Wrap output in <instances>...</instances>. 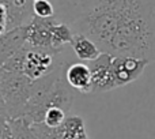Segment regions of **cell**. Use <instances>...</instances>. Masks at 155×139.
Returning a JSON list of instances; mask_svg holds the SVG:
<instances>
[{
    "label": "cell",
    "mask_w": 155,
    "mask_h": 139,
    "mask_svg": "<svg viewBox=\"0 0 155 139\" xmlns=\"http://www.w3.org/2000/svg\"><path fill=\"white\" fill-rule=\"evenodd\" d=\"M70 25L102 52L155 62V0H99Z\"/></svg>",
    "instance_id": "cell-1"
},
{
    "label": "cell",
    "mask_w": 155,
    "mask_h": 139,
    "mask_svg": "<svg viewBox=\"0 0 155 139\" xmlns=\"http://www.w3.org/2000/svg\"><path fill=\"white\" fill-rule=\"evenodd\" d=\"M61 67L42 79L34 80V87L30 100L23 110V116L30 124L42 123L44 116L51 108L59 107L68 113L74 104V94L65 78L60 76Z\"/></svg>",
    "instance_id": "cell-2"
},
{
    "label": "cell",
    "mask_w": 155,
    "mask_h": 139,
    "mask_svg": "<svg viewBox=\"0 0 155 139\" xmlns=\"http://www.w3.org/2000/svg\"><path fill=\"white\" fill-rule=\"evenodd\" d=\"M56 57L57 55H53L44 49L33 48L29 44H26L2 67L7 71L21 72L33 80H38L51 75L53 71L61 67Z\"/></svg>",
    "instance_id": "cell-3"
},
{
    "label": "cell",
    "mask_w": 155,
    "mask_h": 139,
    "mask_svg": "<svg viewBox=\"0 0 155 139\" xmlns=\"http://www.w3.org/2000/svg\"><path fill=\"white\" fill-rule=\"evenodd\" d=\"M34 87V80L21 72L4 70L2 82V100L5 104L10 119L23 116V110L30 100Z\"/></svg>",
    "instance_id": "cell-4"
},
{
    "label": "cell",
    "mask_w": 155,
    "mask_h": 139,
    "mask_svg": "<svg viewBox=\"0 0 155 139\" xmlns=\"http://www.w3.org/2000/svg\"><path fill=\"white\" fill-rule=\"evenodd\" d=\"M59 19L56 16L53 18H40V16H33L26 23V36L27 44L33 48L44 49L53 55H60L61 51L56 49L53 46L52 41V27Z\"/></svg>",
    "instance_id": "cell-5"
},
{
    "label": "cell",
    "mask_w": 155,
    "mask_h": 139,
    "mask_svg": "<svg viewBox=\"0 0 155 139\" xmlns=\"http://www.w3.org/2000/svg\"><path fill=\"white\" fill-rule=\"evenodd\" d=\"M113 55L102 52L97 59L87 62L93 75V87L91 94L106 93L113 89H117L113 75Z\"/></svg>",
    "instance_id": "cell-6"
},
{
    "label": "cell",
    "mask_w": 155,
    "mask_h": 139,
    "mask_svg": "<svg viewBox=\"0 0 155 139\" xmlns=\"http://www.w3.org/2000/svg\"><path fill=\"white\" fill-rule=\"evenodd\" d=\"M150 64L147 60L137 59L131 56H114L113 57V75L117 87L129 85L139 79L144 72L146 67Z\"/></svg>",
    "instance_id": "cell-7"
},
{
    "label": "cell",
    "mask_w": 155,
    "mask_h": 139,
    "mask_svg": "<svg viewBox=\"0 0 155 139\" xmlns=\"http://www.w3.org/2000/svg\"><path fill=\"white\" fill-rule=\"evenodd\" d=\"M56 7V18L61 22L72 23L94 7L99 0H52Z\"/></svg>",
    "instance_id": "cell-8"
},
{
    "label": "cell",
    "mask_w": 155,
    "mask_h": 139,
    "mask_svg": "<svg viewBox=\"0 0 155 139\" xmlns=\"http://www.w3.org/2000/svg\"><path fill=\"white\" fill-rule=\"evenodd\" d=\"M64 78L74 90L79 91V93L91 94L93 75H91V70L86 62L70 64L64 71Z\"/></svg>",
    "instance_id": "cell-9"
},
{
    "label": "cell",
    "mask_w": 155,
    "mask_h": 139,
    "mask_svg": "<svg viewBox=\"0 0 155 139\" xmlns=\"http://www.w3.org/2000/svg\"><path fill=\"white\" fill-rule=\"evenodd\" d=\"M26 44V25L8 30L4 36H2L0 37V66H3L10 57L18 53Z\"/></svg>",
    "instance_id": "cell-10"
},
{
    "label": "cell",
    "mask_w": 155,
    "mask_h": 139,
    "mask_svg": "<svg viewBox=\"0 0 155 139\" xmlns=\"http://www.w3.org/2000/svg\"><path fill=\"white\" fill-rule=\"evenodd\" d=\"M70 45L75 56L80 62H91L102 53L99 46L91 38H88L87 36L82 34V33H75V37H74L72 42Z\"/></svg>",
    "instance_id": "cell-11"
},
{
    "label": "cell",
    "mask_w": 155,
    "mask_h": 139,
    "mask_svg": "<svg viewBox=\"0 0 155 139\" xmlns=\"http://www.w3.org/2000/svg\"><path fill=\"white\" fill-rule=\"evenodd\" d=\"M63 139H90L86 130V123L82 116L68 115L64 123L61 124Z\"/></svg>",
    "instance_id": "cell-12"
},
{
    "label": "cell",
    "mask_w": 155,
    "mask_h": 139,
    "mask_svg": "<svg viewBox=\"0 0 155 139\" xmlns=\"http://www.w3.org/2000/svg\"><path fill=\"white\" fill-rule=\"evenodd\" d=\"M75 37V30L72 29L70 23L67 22L57 21L52 27V41L53 46L59 51H64V46L67 44H71Z\"/></svg>",
    "instance_id": "cell-13"
},
{
    "label": "cell",
    "mask_w": 155,
    "mask_h": 139,
    "mask_svg": "<svg viewBox=\"0 0 155 139\" xmlns=\"http://www.w3.org/2000/svg\"><path fill=\"white\" fill-rule=\"evenodd\" d=\"M8 123H10L14 139H40L34 132V130L31 128V124L25 117L10 119Z\"/></svg>",
    "instance_id": "cell-14"
},
{
    "label": "cell",
    "mask_w": 155,
    "mask_h": 139,
    "mask_svg": "<svg viewBox=\"0 0 155 139\" xmlns=\"http://www.w3.org/2000/svg\"><path fill=\"white\" fill-rule=\"evenodd\" d=\"M31 128L40 139H63L61 138V126L51 127L45 123H33Z\"/></svg>",
    "instance_id": "cell-15"
},
{
    "label": "cell",
    "mask_w": 155,
    "mask_h": 139,
    "mask_svg": "<svg viewBox=\"0 0 155 139\" xmlns=\"http://www.w3.org/2000/svg\"><path fill=\"white\" fill-rule=\"evenodd\" d=\"M68 115H70V113L65 109H63V108H59V107L51 108V109L45 113V116H44L42 123L48 124V126H51V127H60L64 123V120L67 119Z\"/></svg>",
    "instance_id": "cell-16"
},
{
    "label": "cell",
    "mask_w": 155,
    "mask_h": 139,
    "mask_svg": "<svg viewBox=\"0 0 155 139\" xmlns=\"http://www.w3.org/2000/svg\"><path fill=\"white\" fill-rule=\"evenodd\" d=\"M33 14L40 18H53L56 16V7L52 0H37L33 3Z\"/></svg>",
    "instance_id": "cell-17"
},
{
    "label": "cell",
    "mask_w": 155,
    "mask_h": 139,
    "mask_svg": "<svg viewBox=\"0 0 155 139\" xmlns=\"http://www.w3.org/2000/svg\"><path fill=\"white\" fill-rule=\"evenodd\" d=\"M11 30L10 26V8L7 4L0 3V37Z\"/></svg>",
    "instance_id": "cell-18"
},
{
    "label": "cell",
    "mask_w": 155,
    "mask_h": 139,
    "mask_svg": "<svg viewBox=\"0 0 155 139\" xmlns=\"http://www.w3.org/2000/svg\"><path fill=\"white\" fill-rule=\"evenodd\" d=\"M10 121V116H8V110L5 108V104L3 100H0V131H4L5 127L8 126Z\"/></svg>",
    "instance_id": "cell-19"
},
{
    "label": "cell",
    "mask_w": 155,
    "mask_h": 139,
    "mask_svg": "<svg viewBox=\"0 0 155 139\" xmlns=\"http://www.w3.org/2000/svg\"><path fill=\"white\" fill-rule=\"evenodd\" d=\"M2 139H14L12 132H11V128H10V123H8V126L5 127L4 134H3V138H2Z\"/></svg>",
    "instance_id": "cell-20"
},
{
    "label": "cell",
    "mask_w": 155,
    "mask_h": 139,
    "mask_svg": "<svg viewBox=\"0 0 155 139\" xmlns=\"http://www.w3.org/2000/svg\"><path fill=\"white\" fill-rule=\"evenodd\" d=\"M3 74H4V68L0 66V100H2V82H3Z\"/></svg>",
    "instance_id": "cell-21"
},
{
    "label": "cell",
    "mask_w": 155,
    "mask_h": 139,
    "mask_svg": "<svg viewBox=\"0 0 155 139\" xmlns=\"http://www.w3.org/2000/svg\"><path fill=\"white\" fill-rule=\"evenodd\" d=\"M34 2H37V0H34Z\"/></svg>",
    "instance_id": "cell-22"
}]
</instances>
